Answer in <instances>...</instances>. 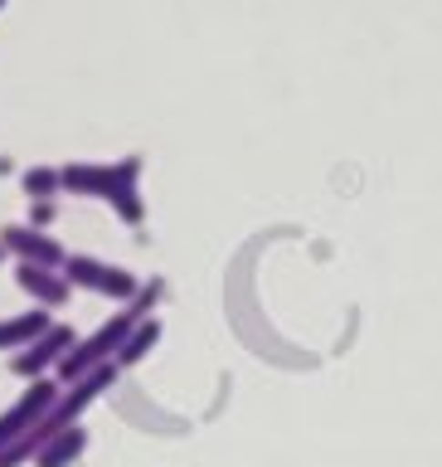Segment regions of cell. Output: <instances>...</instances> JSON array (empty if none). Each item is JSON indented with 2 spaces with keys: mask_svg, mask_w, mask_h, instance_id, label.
<instances>
[{
  "mask_svg": "<svg viewBox=\"0 0 442 467\" xmlns=\"http://www.w3.org/2000/svg\"><path fill=\"white\" fill-rule=\"evenodd\" d=\"M156 297H160V287H156V283H151V287H141L131 302H122V312H117V317H108L98 331H87L83 341H73V346L64 350V360H58V370H54L58 385H68V379H78V375H87V370H98V365H112V356L122 350L127 336L146 321V312L156 306Z\"/></svg>",
  "mask_w": 442,
  "mask_h": 467,
  "instance_id": "obj_1",
  "label": "cell"
},
{
  "mask_svg": "<svg viewBox=\"0 0 442 467\" xmlns=\"http://www.w3.org/2000/svg\"><path fill=\"white\" fill-rule=\"evenodd\" d=\"M58 273L68 277L73 292H98V297H108V302H131L141 292L137 273H127L122 263H102L93 254H68Z\"/></svg>",
  "mask_w": 442,
  "mask_h": 467,
  "instance_id": "obj_2",
  "label": "cell"
},
{
  "mask_svg": "<svg viewBox=\"0 0 442 467\" xmlns=\"http://www.w3.org/2000/svg\"><path fill=\"white\" fill-rule=\"evenodd\" d=\"M58 175H64V190H68V195L112 200L122 185H137V181H141V156H122L117 166H98V161H68V166H58Z\"/></svg>",
  "mask_w": 442,
  "mask_h": 467,
  "instance_id": "obj_3",
  "label": "cell"
},
{
  "mask_svg": "<svg viewBox=\"0 0 442 467\" xmlns=\"http://www.w3.org/2000/svg\"><path fill=\"white\" fill-rule=\"evenodd\" d=\"M78 341V336H73V327H64V321H49V327H44L35 341L29 346H20L10 356V370L20 375V379H44V375H54L58 370V360H64V350Z\"/></svg>",
  "mask_w": 442,
  "mask_h": 467,
  "instance_id": "obj_4",
  "label": "cell"
},
{
  "mask_svg": "<svg viewBox=\"0 0 442 467\" xmlns=\"http://www.w3.org/2000/svg\"><path fill=\"white\" fill-rule=\"evenodd\" d=\"M0 248H5V258L35 263V268H64L68 258V248L49 229H35V224H5L0 229Z\"/></svg>",
  "mask_w": 442,
  "mask_h": 467,
  "instance_id": "obj_5",
  "label": "cell"
},
{
  "mask_svg": "<svg viewBox=\"0 0 442 467\" xmlns=\"http://www.w3.org/2000/svg\"><path fill=\"white\" fill-rule=\"evenodd\" d=\"M54 400H58V379H54V375L29 379V389H25L20 400H15V404L5 409V414H0V452H5V448L15 443V438H20V433H25L29 423H35V419H39Z\"/></svg>",
  "mask_w": 442,
  "mask_h": 467,
  "instance_id": "obj_6",
  "label": "cell"
},
{
  "mask_svg": "<svg viewBox=\"0 0 442 467\" xmlns=\"http://www.w3.org/2000/svg\"><path fill=\"white\" fill-rule=\"evenodd\" d=\"M15 287H20L35 306H44V312H58V306H68V297H73L64 273L58 268H35V263H15Z\"/></svg>",
  "mask_w": 442,
  "mask_h": 467,
  "instance_id": "obj_7",
  "label": "cell"
},
{
  "mask_svg": "<svg viewBox=\"0 0 442 467\" xmlns=\"http://www.w3.org/2000/svg\"><path fill=\"white\" fill-rule=\"evenodd\" d=\"M83 452H87V429H83V423H73V429L54 433L49 443L35 452V467H73Z\"/></svg>",
  "mask_w": 442,
  "mask_h": 467,
  "instance_id": "obj_8",
  "label": "cell"
},
{
  "mask_svg": "<svg viewBox=\"0 0 442 467\" xmlns=\"http://www.w3.org/2000/svg\"><path fill=\"white\" fill-rule=\"evenodd\" d=\"M44 327H49V312H44V306L20 312V317H5V321H0V350H10V356H15V350L29 346Z\"/></svg>",
  "mask_w": 442,
  "mask_h": 467,
  "instance_id": "obj_9",
  "label": "cell"
},
{
  "mask_svg": "<svg viewBox=\"0 0 442 467\" xmlns=\"http://www.w3.org/2000/svg\"><path fill=\"white\" fill-rule=\"evenodd\" d=\"M156 341H160V321H151V317H146L141 327H137V331H131L127 341H122V350L112 356V365H117V370H131V365H141L146 356H151V350H156Z\"/></svg>",
  "mask_w": 442,
  "mask_h": 467,
  "instance_id": "obj_10",
  "label": "cell"
},
{
  "mask_svg": "<svg viewBox=\"0 0 442 467\" xmlns=\"http://www.w3.org/2000/svg\"><path fill=\"white\" fill-rule=\"evenodd\" d=\"M20 190L29 200H58V190H64V175H58V166H29L20 175Z\"/></svg>",
  "mask_w": 442,
  "mask_h": 467,
  "instance_id": "obj_11",
  "label": "cell"
},
{
  "mask_svg": "<svg viewBox=\"0 0 442 467\" xmlns=\"http://www.w3.org/2000/svg\"><path fill=\"white\" fill-rule=\"evenodd\" d=\"M108 204H112V214L122 219V224H131V229H137L141 219H146V204H141V195H137V185H122Z\"/></svg>",
  "mask_w": 442,
  "mask_h": 467,
  "instance_id": "obj_12",
  "label": "cell"
},
{
  "mask_svg": "<svg viewBox=\"0 0 442 467\" xmlns=\"http://www.w3.org/2000/svg\"><path fill=\"white\" fill-rule=\"evenodd\" d=\"M54 219H58V204L54 200H35V204H29V224H35V229H49Z\"/></svg>",
  "mask_w": 442,
  "mask_h": 467,
  "instance_id": "obj_13",
  "label": "cell"
},
{
  "mask_svg": "<svg viewBox=\"0 0 442 467\" xmlns=\"http://www.w3.org/2000/svg\"><path fill=\"white\" fill-rule=\"evenodd\" d=\"M0 263H5V248H0Z\"/></svg>",
  "mask_w": 442,
  "mask_h": 467,
  "instance_id": "obj_14",
  "label": "cell"
},
{
  "mask_svg": "<svg viewBox=\"0 0 442 467\" xmlns=\"http://www.w3.org/2000/svg\"><path fill=\"white\" fill-rule=\"evenodd\" d=\"M0 10H5V0H0Z\"/></svg>",
  "mask_w": 442,
  "mask_h": 467,
  "instance_id": "obj_15",
  "label": "cell"
}]
</instances>
